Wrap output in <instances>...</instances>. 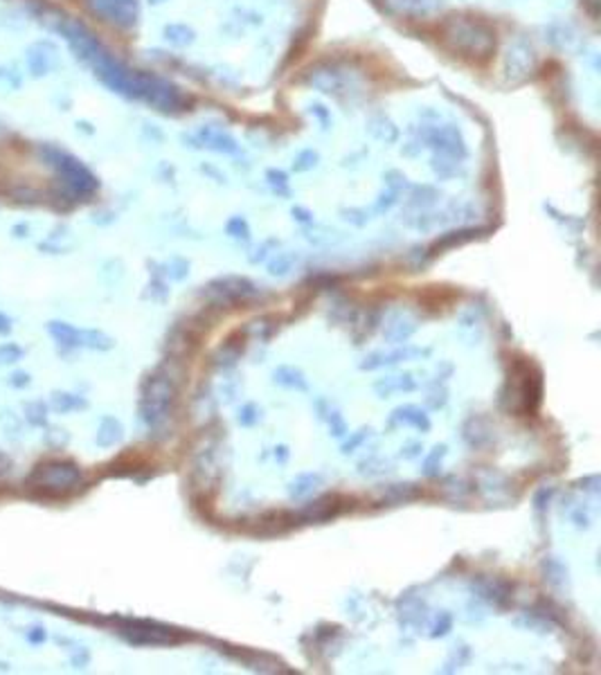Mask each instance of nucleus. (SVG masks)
Listing matches in <instances>:
<instances>
[{
    "instance_id": "5701e85b",
    "label": "nucleus",
    "mask_w": 601,
    "mask_h": 675,
    "mask_svg": "<svg viewBox=\"0 0 601 675\" xmlns=\"http://www.w3.org/2000/svg\"><path fill=\"white\" fill-rule=\"evenodd\" d=\"M25 356V349L16 342H5V345H0V367H7V365H14L18 361H23Z\"/></svg>"
},
{
    "instance_id": "c85d7f7f",
    "label": "nucleus",
    "mask_w": 601,
    "mask_h": 675,
    "mask_svg": "<svg viewBox=\"0 0 601 675\" xmlns=\"http://www.w3.org/2000/svg\"><path fill=\"white\" fill-rule=\"evenodd\" d=\"M421 450H424V446H421L419 441L408 443L405 448H401V457H405V460H415V457L421 455Z\"/></svg>"
},
{
    "instance_id": "9b49d317",
    "label": "nucleus",
    "mask_w": 601,
    "mask_h": 675,
    "mask_svg": "<svg viewBox=\"0 0 601 675\" xmlns=\"http://www.w3.org/2000/svg\"><path fill=\"white\" fill-rule=\"evenodd\" d=\"M462 437H464V441L471 446V448H484L487 443H491L489 421H487V419H482V416L466 419V424L462 426Z\"/></svg>"
},
{
    "instance_id": "f257e3e1",
    "label": "nucleus",
    "mask_w": 601,
    "mask_h": 675,
    "mask_svg": "<svg viewBox=\"0 0 601 675\" xmlns=\"http://www.w3.org/2000/svg\"><path fill=\"white\" fill-rule=\"evenodd\" d=\"M176 403V383L169 374L162 369L153 372L142 385V397H140V416L149 428H158L162 421H167Z\"/></svg>"
},
{
    "instance_id": "f8f14e48",
    "label": "nucleus",
    "mask_w": 601,
    "mask_h": 675,
    "mask_svg": "<svg viewBox=\"0 0 601 675\" xmlns=\"http://www.w3.org/2000/svg\"><path fill=\"white\" fill-rule=\"evenodd\" d=\"M47 407L57 414H70V412H82L88 407V401L79 394H72V392H52L50 394V401H47Z\"/></svg>"
},
{
    "instance_id": "dca6fc26",
    "label": "nucleus",
    "mask_w": 601,
    "mask_h": 675,
    "mask_svg": "<svg viewBox=\"0 0 601 675\" xmlns=\"http://www.w3.org/2000/svg\"><path fill=\"white\" fill-rule=\"evenodd\" d=\"M374 390L378 397H390L394 392H412L417 390V383L410 374H403V376H386L374 383Z\"/></svg>"
},
{
    "instance_id": "a211bd4d",
    "label": "nucleus",
    "mask_w": 601,
    "mask_h": 675,
    "mask_svg": "<svg viewBox=\"0 0 601 675\" xmlns=\"http://www.w3.org/2000/svg\"><path fill=\"white\" fill-rule=\"evenodd\" d=\"M415 331H417V327L412 322L401 320V317H399V320H394L392 324L386 327V338L390 342H394V345H403V342H408L412 338Z\"/></svg>"
},
{
    "instance_id": "bb28decb",
    "label": "nucleus",
    "mask_w": 601,
    "mask_h": 675,
    "mask_svg": "<svg viewBox=\"0 0 601 675\" xmlns=\"http://www.w3.org/2000/svg\"><path fill=\"white\" fill-rule=\"evenodd\" d=\"M30 383H32V378H30L28 372H11V374H9V385H11V387L23 390V387H28Z\"/></svg>"
},
{
    "instance_id": "39448f33",
    "label": "nucleus",
    "mask_w": 601,
    "mask_h": 675,
    "mask_svg": "<svg viewBox=\"0 0 601 675\" xmlns=\"http://www.w3.org/2000/svg\"><path fill=\"white\" fill-rule=\"evenodd\" d=\"M514 372L520 376L518 383V410L525 414H536L543 399V374L541 369L529 361H520L514 365Z\"/></svg>"
},
{
    "instance_id": "2f4dec72",
    "label": "nucleus",
    "mask_w": 601,
    "mask_h": 675,
    "mask_svg": "<svg viewBox=\"0 0 601 675\" xmlns=\"http://www.w3.org/2000/svg\"><path fill=\"white\" fill-rule=\"evenodd\" d=\"M275 460H279L282 464L288 460V448H286V446H277V448H275Z\"/></svg>"
},
{
    "instance_id": "aec40b11",
    "label": "nucleus",
    "mask_w": 601,
    "mask_h": 675,
    "mask_svg": "<svg viewBox=\"0 0 601 675\" xmlns=\"http://www.w3.org/2000/svg\"><path fill=\"white\" fill-rule=\"evenodd\" d=\"M47 414H50V407L45 401H30L25 405V419H28V424L34 428H45Z\"/></svg>"
},
{
    "instance_id": "6e6552de",
    "label": "nucleus",
    "mask_w": 601,
    "mask_h": 675,
    "mask_svg": "<svg viewBox=\"0 0 601 675\" xmlns=\"http://www.w3.org/2000/svg\"><path fill=\"white\" fill-rule=\"evenodd\" d=\"M388 426L390 428H394V426H410V428H417L421 432H428L432 424H430V416L426 414V410H421L419 405H399L390 414Z\"/></svg>"
},
{
    "instance_id": "6ab92c4d",
    "label": "nucleus",
    "mask_w": 601,
    "mask_h": 675,
    "mask_svg": "<svg viewBox=\"0 0 601 675\" xmlns=\"http://www.w3.org/2000/svg\"><path fill=\"white\" fill-rule=\"evenodd\" d=\"M318 484H322V477H320L318 473H302L296 477V482L291 484L288 493H291V498H304V495H309Z\"/></svg>"
},
{
    "instance_id": "a878e982",
    "label": "nucleus",
    "mask_w": 601,
    "mask_h": 675,
    "mask_svg": "<svg viewBox=\"0 0 601 675\" xmlns=\"http://www.w3.org/2000/svg\"><path fill=\"white\" fill-rule=\"evenodd\" d=\"M451 628H453V617H451L449 613H442L439 619H437V623H434L432 630H430V637H444Z\"/></svg>"
},
{
    "instance_id": "cd10ccee",
    "label": "nucleus",
    "mask_w": 601,
    "mask_h": 675,
    "mask_svg": "<svg viewBox=\"0 0 601 675\" xmlns=\"http://www.w3.org/2000/svg\"><path fill=\"white\" fill-rule=\"evenodd\" d=\"M11 468H14V462H11V457L0 448V477H7L11 473Z\"/></svg>"
},
{
    "instance_id": "7c9ffc66",
    "label": "nucleus",
    "mask_w": 601,
    "mask_h": 675,
    "mask_svg": "<svg viewBox=\"0 0 601 675\" xmlns=\"http://www.w3.org/2000/svg\"><path fill=\"white\" fill-rule=\"evenodd\" d=\"M11 329H14V322H11V317H9L7 313L0 311V336L11 334Z\"/></svg>"
},
{
    "instance_id": "412c9836",
    "label": "nucleus",
    "mask_w": 601,
    "mask_h": 675,
    "mask_svg": "<svg viewBox=\"0 0 601 675\" xmlns=\"http://www.w3.org/2000/svg\"><path fill=\"white\" fill-rule=\"evenodd\" d=\"M446 457V446H434V448L426 455L424 464H421V473L426 477H439V470H442V460Z\"/></svg>"
},
{
    "instance_id": "c756f323",
    "label": "nucleus",
    "mask_w": 601,
    "mask_h": 675,
    "mask_svg": "<svg viewBox=\"0 0 601 675\" xmlns=\"http://www.w3.org/2000/svg\"><path fill=\"white\" fill-rule=\"evenodd\" d=\"M45 628L43 626H34L30 633H28V640H30V644H43L45 642Z\"/></svg>"
},
{
    "instance_id": "1a4fd4ad",
    "label": "nucleus",
    "mask_w": 601,
    "mask_h": 675,
    "mask_svg": "<svg viewBox=\"0 0 601 675\" xmlns=\"http://www.w3.org/2000/svg\"><path fill=\"white\" fill-rule=\"evenodd\" d=\"M50 338H52L59 347L63 349H82V329H77L68 322L61 320H50L45 324Z\"/></svg>"
},
{
    "instance_id": "4be33fe9",
    "label": "nucleus",
    "mask_w": 601,
    "mask_h": 675,
    "mask_svg": "<svg viewBox=\"0 0 601 675\" xmlns=\"http://www.w3.org/2000/svg\"><path fill=\"white\" fill-rule=\"evenodd\" d=\"M446 401H449V390H446V385L439 383V380H434V383L430 385V390H428L426 405L430 407V410H439V407L446 405Z\"/></svg>"
},
{
    "instance_id": "7ed1b4c3",
    "label": "nucleus",
    "mask_w": 601,
    "mask_h": 675,
    "mask_svg": "<svg viewBox=\"0 0 601 675\" xmlns=\"http://www.w3.org/2000/svg\"><path fill=\"white\" fill-rule=\"evenodd\" d=\"M120 635L126 642L137 646H167L185 640V635L176 628L147 619H120Z\"/></svg>"
},
{
    "instance_id": "4468645a",
    "label": "nucleus",
    "mask_w": 601,
    "mask_h": 675,
    "mask_svg": "<svg viewBox=\"0 0 601 675\" xmlns=\"http://www.w3.org/2000/svg\"><path fill=\"white\" fill-rule=\"evenodd\" d=\"M124 437V428L122 424L118 421L115 416H104L99 421V428H97V435H95V441L99 448H113V446H118Z\"/></svg>"
},
{
    "instance_id": "f03ea898",
    "label": "nucleus",
    "mask_w": 601,
    "mask_h": 675,
    "mask_svg": "<svg viewBox=\"0 0 601 675\" xmlns=\"http://www.w3.org/2000/svg\"><path fill=\"white\" fill-rule=\"evenodd\" d=\"M84 482V470L68 460H50L32 468L28 487L43 495H68Z\"/></svg>"
},
{
    "instance_id": "20e7f679",
    "label": "nucleus",
    "mask_w": 601,
    "mask_h": 675,
    "mask_svg": "<svg viewBox=\"0 0 601 675\" xmlns=\"http://www.w3.org/2000/svg\"><path fill=\"white\" fill-rule=\"evenodd\" d=\"M257 293L259 290L254 288L248 279L228 275V277H219V279H214V282H210L201 290V295L208 297L212 302V307H232V304L254 297Z\"/></svg>"
},
{
    "instance_id": "2eb2a0df",
    "label": "nucleus",
    "mask_w": 601,
    "mask_h": 675,
    "mask_svg": "<svg viewBox=\"0 0 601 675\" xmlns=\"http://www.w3.org/2000/svg\"><path fill=\"white\" fill-rule=\"evenodd\" d=\"M275 383L282 385L286 390H296V392H306L309 390V380L302 374V369L293 367V365H282L275 369Z\"/></svg>"
},
{
    "instance_id": "0eeeda50",
    "label": "nucleus",
    "mask_w": 601,
    "mask_h": 675,
    "mask_svg": "<svg viewBox=\"0 0 601 675\" xmlns=\"http://www.w3.org/2000/svg\"><path fill=\"white\" fill-rule=\"evenodd\" d=\"M428 353L430 349H415V347H399L394 351H374L361 363V369L363 372H374V369L390 367L401 361H410V358H417V356H428Z\"/></svg>"
},
{
    "instance_id": "393cba45",
    "label": "nucleus",
    "mask_w": 601,
    "mask_h": 675,
    "mask_svg": "<svg viewBox=\"0 0 601 675\" xmlns=\"http://www.w3.org/2000/svg\"><path fill=\"white\" fill-rule=\"evenodd\" d=\"M262 419V412H259V407L254 405V403H246L244 407H241V412H239V421H241V426H246V428H250V426H254Z\"/></svg>"
},
{
    "instance_id": "b1692460",
    "label": "nucleus",
    "mask_w": 601,
    "mask_h": 675,
    "mask_svg": "<svg viewBox=\"0 0 601 675\" xmlns=\"http://www.w3.org/2000/svg\"><path fill=\"white\" fill-rule=\"evenodd\" d=\"M369 435H372V430L369 428H363V430H358V432H354L352 435V439H347L342 446H340V450L344 453V455H349V453H354L358 446H363L367 439H369Z\"/></svg>"
},
{
    "instance_id": "423d86ee",
    "label": "nucleus",
    "mask_w": 601,
    "mask_h": 675,
    "mask_svg": "<svg viewBox=\"0 0 601 675\" xmlns=\"http://www.w3.org/2000/svg\"><path fill=\"white\" fill-rule=\"evenodd\" d=\"M340 514V498L338 495H320L313 502L304 504L298 514H291V522L296 525H313V522H325L329 518H336Z\"/></svg>"
},
{
    "instance_id": "9d476101",
    "label": "nucleus",
    "mask_w": 601,
    "mask_h": 675,
    "mask_svg": "<svg viewBox=\"0 0 601 675\" xmlns=\"http://www.w3.org/2000/svg\"><path fill=\"white\" fill-rule=\"evenodd\" d=\"M478 592L482 599H487L489 603L498 608H507L511 599V588L507 581L500 579H480L478 581Z\"/></svg>"
},
{
    "instance_id": "f3484780",
    "label": "nucleus",
    "mask_w": 601,
    "mask_h": 675,
    "mask_svg": "<svg viewBox=\"0 0 601 675\" xmlns=\"http://www.w3.org/2000/svg\"><path fill=\"white\" fill-rule=\"evenodd\" d=\"M82 347L93 351H108L115 347V340L99 329H82Z\"/></svg>"
},
{
    "instance_id": "ddd939ff",
    "label": "nucleus",
    "mask_w": 601,
    "mask_h": 675,
    "mask_svg": "<svg viewBox=\"0 0 601 675\" xmlns=\"http://www.w3.org/2000/svg\"><path fill=\"white\" fill-rule=\"evenodd\" d=\"M421 495V489L412 482H399V484H388L386 491H383V498L381 502L383 504H390V506H396V504H403V502H412Z\"/></svg>"
}]
</instances>
